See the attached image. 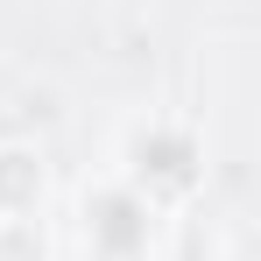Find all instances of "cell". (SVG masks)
Instances as JSON below:
<instances>
[{
    "label": "cell",
    "instance_id": "6da1fadb",
    "mask_svg": "<svg viewBox=\"0 0 261 261\" xmlns=\"http://www.w3.org/2000/svg\"><path fill=\"white\" fill-rule=\"evenodd\" d=\"M106 170L127 184L141 205H155L163 219H184L205 184H212V148H205V127L191 113H163V106H141L113 127V155Z\"/></svg>",
    "mask_w": 261,
    "mask_h": 261
},
{
    "label": "cell",
    "instance_id": "7a4b0ae2",
    "mask_svg": "<svg viewBox=\"0 0 261 261\" xmlns=\"http://www.w3.org/2000/svg\"><path fill=\"white\" fill-rule=\"evenodd\" d=\"M71 212H78V247L85 261H155L163 254V226L170 219L155 205H141L113 170H92L71 191Z\"/></svg>",
    "mask_w": 261,
    "mask_h": 261
},
{
    "label": "cell",
    "instance_id": "3957f363",
    "mask_svg": "<svg viewBox=\"0 0 261 261\" xmlns=\"http://www.w3.org/2000/svg\"><path fill=\"white\" fill-rule=\"evenodd\" d=\"M49 148L36 134H0V219H43L49 212Z\"/></svg>",
    "mask_w": 261,
    "mask_h": 261
},
{
    "label": "cell",
    "instance_id": "277c9868",
    "mask_svg": "<svg viewBox=\"0 0 261 261\" xmlns=\"http://www.w3.org/2000/svg\"><path fill=\"white\" fill-rule=\"evenodd\" d=\"M0 261H49L43 219H0Z\"/></svg>",
    "mask_w": 261,
    "mask_h": 261
}]
</instances>
